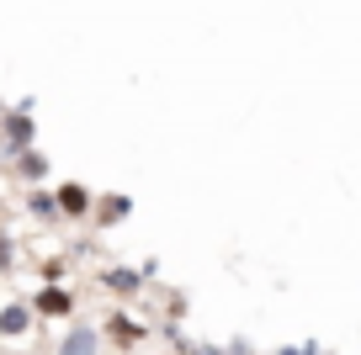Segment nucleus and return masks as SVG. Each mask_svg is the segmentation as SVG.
Wrapping results in <instances>:
<instances>
[{"label":"nucleus","mask_w":361,"mask_h":355,"mask_svg":"<svg viewBox=\"0 0 361 355\" xmlns=\"http://www.w3.org/2000/svg\"><path fill=\"white\" fill-rule=\"evenodd\" d=\"M37 138V123H32V101H16V106L0 111V159H16L27 154Z\"/></svg>","instance_id":"f257e3e1"},{"label":"nucleus","mask_w":361,"mask_h":355,"mask_svg":"<svg viewBox=\"0 0 361 355\" xmlns=\"http://www.w3.org/2000/svg\"><path fill=\"white\" fill-rule=\"evenodd\" d=\"M149 334H154V329H149L144 318H133L128 308H112V313L102 318V340H106V344H117V355H133L138 344L149 340Z\"/></svg>","instance_id":"f03ea898"},{"label":"nucleus","mask_w":361,"mask_h":355,"mask_svg":"<svg viewBox=\"0 0 361 355\" xmlns=\"http://www.w3.org/2000/svg\"><path fill=\"white\" fill-rule=\"evenodd\" d=\"M54 355H106V340H102V323H90V318H69V329L59 334Z\"/></svg>","instance_id":"7ed1b4c3"},{"label":"nucleus","mask_w":361,"mask_h":355,"mask_svg":"<svg viewBox=\"0 0 361 355\" xmlns=\"http://www.w3.org/2000/svg\"><path fill=\"white\" fill-rule=\"evenodd\" d=\"M54 201H59V223H90V212H96V191H90L85 180L54 186Z\"/></svg>","instance_id":"20e7f679"},{"label":"nucleus","mask_w":361,"mask_h":355,"mask_svg":"<svg viewBox=\"0 0 361 355\" xmlns=\"http://www.w3.org/2000/svg\"><path fill=\"white\" fill-rule=\"evenodd\" d=\"M27 302H32L37 318H75V292H69L64 281H43Z\"/></svg>","instance_id":"39448f33"},{"label":"nucleus","mask_w":361,"mask_h":355,"mask_svg":"<svg viewBox=\"0 0 361 355\" xmlns=\"http://www.w3.org/2000/svg\"><path fill=\"white\" fill-rule=\"evenodd\" d=\"M96 281H102V292H106V297H117V302L138 297V292L149 287V276L138 266H102V270H96Z\"/></svg>","instance_id":"423d86ee"},{"label":"nucleus","mask_w":361,"mask_h":355,"mask_svg":"<svg viewBox=\"0 0 361 355\" xmlns=\"http://www.w3.org/2000/svg\"><path fill=\"white\" fill-rule=\"evenodd\" d=\"M32 323H37L32 302H6V308H0V340H27Z\"/></svg>","instance_id":"0eeeda50"},{"label":"nucleus","mask_w":361,"mask_h":355,"mask_svg":"<svg viewBox=\"0 0 361 355\" xmlns=\"http://www.w3.org/2000/svg\"><path fill=\"white\" fill-rule=\"evenodd\" d=\"M133 218V197H96V212H90V228H112V223Z\"/></svg>","instance_id":"6e6552de"},{"label":"nucleus","mask_w":361,"mask_h":355,"mask_svg":"<svg viewBox=\"0 0 361 355\" xmlns=\"http://www.w3.org/2000/svg\"><path fill=\"white\" fill-rule=\"evenodd\" d=\"M11 165H16V175H22L27 186H43V180H48V170H54V165H48V154H43V149H27V154H16Z\"/></svg>","instance_id":"1a4fd4ad"},{"label":"nucleus","mask_w":361,"mask_h":355,"mask_svg":"<svg viewBox=\"0 0 361 355\" xmlns=\"http://www.w3.org/2000/svg\"><path fill=\"white\" fill-rule=\"evenodd\" d=\"M27 212H32L37 223H59V201H54V191H48V186H32V191H27Z\"/></svg>","instance_id":"9d476101"},{"label":"nucleus","mask_w":361,"mask_h":355,"mask_svg":"<svg viewBox=\"0 0 361 355\" xmlns=\"http://www.w3.org/2000/svg\"><path fill=\"white\" fill-rule=\"evenodd\" d=\"M11 266H16V239L0 233V276H11Z\"/></svg>","instance_id":"9b49d317"},{"label":"nucleus","mask_w":361,"mask_h":355,"mask_svg":"<svg viewBox=\"0 0 361 355\" xmlns=\"http://www.w3.org/2000/svg\"><path fill=\"white\" fill-rule=\"evenodd\" d=\"M186 355H228L224 344H186Z\"/></svg>","instance_id":"f8f14e48"},{"label":"nucleus","mask_w":361,"mask_h":355,"mask_svg":"<svg viewBox=\"0 0 361 355\" xmlns=\"http://www.w3.org/2000/svg\"><path fill=\"white\" fill-rule=\"evenodd\" d=\"M228 355H255V350H250V344H228Z\"/></svg>","instance_id":"ddd939ff"},{"label":"nucleus","mask_w":361,"mask_h":355,"mask_svg":"<svg viewBox=\"0 0 361 355\" xmlns=\"http://www.w3.org/2000/svg\"><path fill=\"white\" fill-rule=\"evenodd\" d=\"M0 111H6V101H0Z\"/></svg>","instance_id":"4468645a"}]
</instances>
